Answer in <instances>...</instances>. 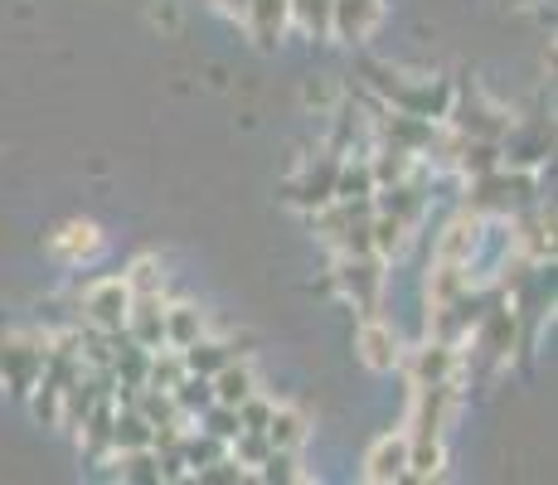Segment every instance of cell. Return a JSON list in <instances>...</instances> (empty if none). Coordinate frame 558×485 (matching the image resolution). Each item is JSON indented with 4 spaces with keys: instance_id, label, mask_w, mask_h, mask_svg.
Wrapping results in <instances>:
<instances>
[{
    "instance_id": "1",
    "label": "cell",
    "mask_w": 558,
    "mask_h": 485,
    "mask_svg": "<svg viewBox=\"0 0 558 485\" xmlns=\"http://www.w3.org/2000/svg\"><path fill=\"white\" fill-rule=\"evenodd\" d=\"M88 311H93V320L98 326H122L126 316H132V287L126 282H98L88 291Z\"/></svg>"
},
{
    "instance_id": "2",
    "label": "cell",
    "mask_w": 558,
    "mask_h": 485,
    "mask_svg": "<svg viewBox=\"0 0 558 485\" xmlns=\"http://www.w3.org/2000/svg\"><path fill=\"white\" fill-rule=\"evenodd\" d=\"M408 471V437H384L364 461V481H399Z\"/></svg>"
},
{
    "instance_id": "3",
    "label": "cell",
    "mask_w": 558,
    "mask_h": 485,
    "mask_svg": "<svg viewBox=\"0 0 558 485\" xmlns=\"http://www.w3.org/2000/svg\"><path fill=\"white\" fill-rule=\"evenodd\" d=\"M360 360L369 369H393L399 364V340H393L389 326H364L360 330Z\"/></svg>"
},
{
    "instance_id": "4",
    "label": "cell",
    "mask_w": 558,
    "mask_h": 485,
    "mask_svg": "<svg viewBox=\"0 0 558 485\" xmlns=\"http://www.w3.org/2000/svg\"><path fill=\"white\" fill-rule=\"evenodd\" d=\"M330 5H336V25L345 39H364L379 20V0H330Z\"/></svg>"
},
{
    "instance_id": "5",
    "label": "cell",
    "mask_w": 558,
    "mask_h": 485,
    "mask_svg": "<svg viewBox=\"0 0 558 485\" xmlns=\"http://www.w3.org/2000/svg\"><path fill=\"white\" fill-rule=\"evenodd\" d=\"M53 247H59L63 257H83L98 247V229H93V223H69V229L53 239Z\"/></svg>"
},
{
    "instance_id": "6",
    "label": "cell",
    "mask_w": 558,
    "mask_h": 485,
    "mask_svg": "<svg viewBox=\"0 0 558 485\" xmlns=\"http://www.w3.org/2000/svg\"><path fill=\"white\" fill-rule=\"evenodd\" d=\"M267 437H272V447H296V441H302V417H296L292 408L267 413Z\"/></svg>"
},
{
    "instance_id": "7",
    "label": "cell",
    "mask_w": 558,
    "mask_h": 485,
    "mask_svg": "<svg viewBox=\"0 0 558 485\" xmlns=\"http://www.w3.org/2000/svg\"><path fill=\"white\" fill-rule=\"evenodd\" d=\"M190 350V369H223V364H229V354H223V344H199V340H190L185 344Z\"/></svg>"
},
{
    "instance_id": "8",
    "label": "cell",
    "mask_w": 558,
    "mask_h": 485,
    "mask_svg": "<svg viewBox=\"0 0 558 485\" xmlns=\"http://www.w3.org/2000/svg\"><path fill=\"white\" fill-rule=\"evenodd\" d=\"M248 388H253L248 369H223L219 374V398H223V403H243V398H248Z\"/></svg>"
},
{
    "instance_id": "9",
    "label": "cell",
    "mask_w": 558,
    "mask_h": 485,
    "mask_svg": "<svg viewBox=\"0 0 558 485\" xmlns=\"http://www.w3.org/2000/svg\"><path fill=\"white\" fill-rule=\"evenodd\" d=\"M248 5L257 10V20H263V45H272V29L282 25L287 0H248Z\"/></svg>"
},
{
    "instance_id": "10",
    "label": "cell",
    "mask_w": 558,
    "mask_h": 485,
    "mask_svg": "<svg viewBox=\"0 0 558 485\" xmlns=\"http://www.w3.org/2000/svg\"><path fill=\"white\" fill-rule=\"evenodd\" d=\"M160 330H166V311H156V301H146L142 316H136V336H142L146 344H156Z\"/></svg>"
},
{
    "instance_id": "11",
    "label": "cell",
    "mask_w": 558,
    "mask_h": 485,
    "mask_svg": "<svg viewBox=\"0 0 558 485\" xmlns=\"http://www.w3.org/2000/svg\"><path fill=\"white\" fill-rule=\"evenodd\" d=\"M170 330H175V340H180V344L195 340V306H180L175 316H170Z\"/></svg>"
},
{
    "instance_id": "12",
    "label": "cell",
    "mask_w": 558,
    "mask_h": 485,
    "mask_svg": "<svg viewBox=\"0 0 558 485\" xmlns=\"http://www.w3.org/2000/svg\"><path fill=\"white\" fill-rule=\"evenodd\" d=\"M223 5H239V10H243V5H248V0H223Z\"/></svg>"
},
{
    "instance_id": "13",
    "label": "cell",
    "mask_w": 558,
    "mask_h": 485,
    "mask_svg": "<svg viewBox=\"0 0 558 485\" xmlns=\"http://www.w3.org/2000/svg\"><path fill=\"white\" fill-rule=\"evenodd\" d=\"M514 5H530V0H514Z\"/></svg>"
}]
</instances>
